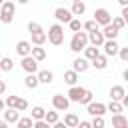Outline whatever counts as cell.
Segmentation results:
<instances>
[{
  "label": "cell",
  "instance_id": "1",
  "mask_svg": "<svg viewBox=\"0 0 128 128\" xmlns=\"http://www.w3.org/2000/svg\"><path fill=\"white\" fill-rule=\"evenodd\" d=\"M46 40H48L52 46H60V44L64 42V28H62L60 22H56V24H52V26L48 28Z\"/></svg>",
  "mask_w": 128,
  "mask_h": 128
},
{
  "label": "cell",
  "instance_id": "2",
  "mask_svg": "<svg viewBox=\"0 0 128 128\" xmlns=\"http://www.w3.org/2000/svg\"><path fill=\"white\" fill-rule=\"evenodd\" d=\"M14 12H16V4L12 0H4L0 4V22L2 24H10L14 20Z\"/></svg>",
  "mask_w": 128,
  "mask_h": 128
},
{
  "label": "cell",
  "instance_id": "3",
  "mask_svg": "<svg viewBox=\"0 0 128 128\" xmlns=\"http://www.w3.org/2000/svg\"><path fill=\"white\" fill-rule=\"evenodd\" d=\"M86 44H88V32L78 30L72 34V38H70V50L72 52H82Z\"/></svg>",
  "mask_w": 128,
  "mask_h": 128
},
{
  "label": "cell",
  "instance_id": "4",
  "mask_svg": "<svg viewBox=\"0 0 128 128\" xmlns=\"http://www.w3.org/2000/svg\"><path fill=\"white\" fill-rule=\"evenodd\" d=\"M68 106H70L68 96H64V94H54L52 96V108H56L58 112H66Z\"/></svg>",
  "mask_w": 128,
  "mask_h": 128
},
{
  "label": "cell",
  "instance_id": "5",
  "mask_svg": "<svg viewBox=\"0 0 128 128\" xmlns=\"http://www.w3.org/2000/svg\"><path fill=\"white\" fill-rule=\"evenodd\" d=\"M20 66H22V70H24L26 74H30V72L34 74V72L38 70V60H36V58H32L30 54H28V56H22V62H20Z\"/></svg>",
  "mask_w": 128,
  "mask_h": 128
},
{
  "label": "cell",
  "instance_id": "6",
  "mask_svg": "<svg viewBox=\"0 0 128 128\" xmlns=\"http://www.w3.org/2000/svg\"><path fill=\"white\" fill-rule=\"evenodd\" d=\"M86 112L90 114V116H104L106 114V104H102V102H88L86 104Z\"/></svg>",
  "mask_w": 128,
  "mask_h": 128
},
{
  "label": "cell",
  "instance_id": "7",
  "mask_svg": "<svg viewBox=\"0 0 128 128\" xmlns=\"http://www.w3.org/2000/svg\"><path fill=\"white\" fill-rule=\"evenodd\" d=\"M54 18H56L60 24H62V22H64V24H68V22L74 18V14H72L68 8H62V6H58V8L54 10Z\"/></svg>",
  "mask_w": 128,
  "mask_h": 128
},
{
  "label": "cell",
  "instance_id": "8",
  "mask_svg": "<svg viewBox=\"0 0 128 128\" xmlns=\"http://www.w3.org/2000/svg\"><path fill=\"white\" fill-rule=\"evenodd\" d=\"M110 18H112V14H110L106 8H96V10H94V20L98 22V26L110 24Z\"/></svg>",
  "mask_w": 128,
  "mask_h": 128
},
{
  "label": "cell",
  "instance_id": "9",
  "mask_svg": "<svg viewBox=\"0 0 128 128\" xmlns=\"http://www.w3.org/2000/svg\"><path fill=\"white\" fill-rule=\"evenodd\" d=\"M100 48H104V54L110 58V56H116V54H118V48H120V44H118L114 38H110V40H104Z\"/></svg>",
  "mask_w": 128,
  "mask_h": 128
},
{
  "label": "cell",
  "instance_id": "10",
  "mask_svg": "<svg viewBox=\"0 0 128 128\" xmlns=\"http://www.w3.org/2000/svg\"><path fill=\"white\" fill-rule=\"evenodd\" d=\"M84 90H86V88H82V86H76V84H72L66 96H68V100H70V102H80V98H82Z\"/></svg>",
  "mask_w": 128,
  "mask_h": 128
},
{
  "label": "cell",
  "instance_id": "11",
  "mask_svg": "<svg viewBox=\"0 0 128 128\" xmlns=\"http://www.w3.org/2000/svg\"><path fill=\"white\" fill-rule=\"evenodd\" d=\"M88 68H90V62H88L84 56H82V58H76V60L72 62V70H74V72H78V74H84Z\"/></svg>",
  "mask_w": 128,
  "mask_h": 128
},
{
  "label": "cell",
  "instance_id": "12",
  "mask_svg": "<svg viewBox=\"0 0 128 128\" xmlns=\"http://www.w3.org/2000/svg\"><path fill=\"white\" fill-rule=\"evenodd\" d=\"M106 38H104V34L100 32V30H92V32H88V42L92 44V46H102V42H104Z\"/></svg>",
  "mask_w": 128,
  "mask_h": 128
},
{
  "label": "cell",
  "instance_id": "13",
  "mask_svg": "<svg viewBox=\"0 0 128 128\" xmlns=\"http://www.w3.org/2000/svg\"><path fill=\"white\" fill-rule=\"evenodd\" d=\"M90 66H94L96 70H104V68L108 66V56H106V54H98V56H94V58L90 60Z\"/></svg>",
  "mask_w": 128,
  "mask_h": 128
},
{
  "label": "cell",
  "instance_id": "14",
  "mask_svg": "<svg viewBox=\"0 0 128 128\" xmlns=\"http://www.w3.org/2000/svg\"><path fill=\"white\" fill-rule=\"evenodd\" d=\"M100 32L104 34V38H106V40H110V38H114V40H116V38H118V34H120V30H118V28H114L112 24H104V26L100 28Z\"/></svg>",
  "mask_w": 128,
  "mask_h": 128
},
{
  "label": "cell",
  "instance_id": "15",
  "mask_svg": "<svg viewBox=\"0 0 128 128\" xmlns=\"http://www.w3.org/2000/svg\"><path fill=\"white\" fill-rule=\"evenodd\" d=\"M2 112H4V120H6L8 124H16V120L20 118V112H18L16 108H8V106H6Z\"/></svg>",
  "mask_w": 128,
  "mask_h": 128
},
{
  "label": "cell",
  "instance_id": "16",
  "mask_svg": "<svg viewBox=\"0 0 128 128\" xmlns=\"http://www.w3.org/2000/svg\"><path fill=\"white\" fill-rule=\"evenodd\" d=\"M36 78H38L40 84H52L54 74H52L50 70H36Z\"/></svg>",
  "mask_w": 128,
  "mask_h": 128
},
{
  "label": "cell",
  "instance_id": "17",
  "mask_svg": "<svg viewBox=\"0 0 128 128\" xmlns=\"http://www.w3.org/2000/svg\"><path fill=\"white\" fill-rule=\"evenodd\" d=\"M112 126H114V128H126V126H128V118H126L122 112L112 114Z\"/></svg>",
  "mask_w": 128,
  "mask_h": 128
},
{
  "label": "cell",
  "instance_id": "18",
  "mask_svg": "<svg viewBox=\"0 0 128 128\" xmlns=\"http://www.w3.org/2000/svg\"><path fill=\"white\" fill-rule=\"evenodd\" d=\"M30 48H32V44H30L28 40H18V42H16V52H18L20 56H28V54H30Z\"/></svg>",
  "mask_w": 128,
  "mask_h": 128
},
{
  "label": "cell",
  "instance_id": "19",
  "mask_svg": "<svg viewBox=\"0 0 128 128\" xmlns=\"http://www.w3.org/2000/svg\"><path fill=\"white\" fill-rule=\"evenodd\" d=\"M70 12H72L74 16H82V14L86 12V4H84V0H74V2H72Z\"/></svg>",
  "mask_w": 128,
  "mask_h": 128
},
{
  "label": "cell",
  "instance_id": "20",
  "mask_svg": "<svg viewBox=\"0 0 128 128\" xmlns=\"http://www.w3.org/2000/svg\"><path fill=\"white\" fill-rule=\"evenodd\" d=\"M126 94V90H124V86H120V84H116V86H112L110 88V100H122V96Z\"/></svg>",
  "mask_w": 128,
  "mask_h": 128
},
{
  "label": "cell",
  "instance_id": "21",
  "mask_svg": "<svg viewBox=\"0 0 128 128\" xmlns=\"http://www.w3.org/2000/svg\"><path fill=\"white\" fill-rule=\"evenodd\" d=\"M30 36H32V42H30L32 46H42V44L46 42V32H44V30H40V32H32Z\"/></svg>",
  "mask_w": 128,
  "mask_h": 128
},
{
  "label": "cell",
  "instance_id": "22",
  "mask_svg": "<svg viewBox=\"0 0 128 128\" xmlns=\"http://www.w3.org/2000/svg\"><path fill=\"white\" fill-rule=\"evenodd\" d=\"M30 56L36 58L38 62H42V60L46 58V50H44L42 46H32V48H30Z\"/></svg>",
  "mask_w": 128,
  "mask_h": 128
},
{
  "label": "cell",
  "instance_id": "23",
  "mask_svg": "<svg viewBox=\"0 0 128 128\" xmlns=\"http://www.w3.org/2000/svg\"><path fill=\"white\" fill-rule=\"evenodd\" d=\"M82 52H84V58H86L88 62H90V60H92L94 56H98V54H100V50H98V46H92V44H90V46L86 44Z\"/></svg>",
  "mask_w": 128,
  "mask_h": 128
},
{
  "label": "cell",
  "instance_id": "24",
  "mask_svg": "<svg viewBox=\"0 0 128 128\" xmlns=\"http://www.w3.org/2000/svg\"><path fill=\"white\" fill-rule=\"evenodd\" d=\"M38 84H40V82H38V78H36V72H34V74H32V72H30V74H26V78H24V86H26V88L34 90Z\"/></svg>",
  "mask_w": 128,
  "mask_h": 128
},
{
  "label": "cell",
  "instance_id": "25",
  "mask_svg": "<svg viewBox=\"0 0 128 128\" xmlns=\"http://www.w3.org/2000/svg\"><path fill=\"white\" fill-rule=\"evenodd\" d=\"M64 126H66V128H76V126H78V116H76L74 112H68V114L64 116Z\"/></svg>",
  "mask_w": 128,
  "mask_h": 128
},
{
  "label": "cell",
  "instance_id": "26",
  "mask_svg": "<svg viewBox=\"0 0 128 128\" xmlns=\"http://www.w3.org/2000/svg\"><path fill=\"white\" fill-rule=\"evenodd\" d=\"M106 110L112 112V114H118V112H124V106H122L118 100H110V102L106 104Z\"/></svg>",
  "mask_w": 128,
  "mask_h": 128
},
{
  "label": "cell",
  "instance_id": "27",
  "mask_svg": "<svg viewBox=\"0 0 128 128\" xmlns=\"http://www.w3.org/2000/svg\"><path fill=\"white\" fill-rule=\"evenodd\" d=\"M12 68H14V60H12L10 56L0 58V70H2V72H10Z\"/></svg>",
  "mask_w": 128,
  "mask_h": 128
},
{
  "label": "cell",
  "instance_id": "28",
  "mask_svg": "<svg viewBox=\"0 0 128 128\" xmlns=\"http://www.w3.org/2000/svg\"><path fill=\"white\" fill-rule=\"evenodd\" d=\"M64 82H66L68 86L76 84V82H78V72H74V70H66V72H64Z\"/></svg>",
  "mask_w": 128,
  "mask_h": 128
},
{
  "label": "cell",
  "instance_id": "29",
  "mask_svg": "<svg viewBox=\"0 0 128 128\" xmlns=\"http://www.w3.org/2000/svg\"><path fill=\"white\" fill-rule=\"evenodd\" d=\"M44 120H46L50 126H54V124L58 122V110L54 108V110H50V112H44Z\"/></svg>",
  "mask_w": 128,
  "mask_h": 128
},
{
  "label": "cell",
  "instance_id": "30",
  "mask_svg": "<svg viewBox=\"0 0 128 128\" xmlns=\"http://www.w3.org/2000/svg\"><path fill=\"white\" fill-rule=\"evenodd\" d=\"M82 30H86V32H92V30H100V26H98V22L92 18V20H86V22H82Z\"/></svg>",
  "mask_w": 128,
  "mask_h": 128
},
{
  "label": "cell",
  "instance_id": "31",
  "mask_svg": "<svg viewBox=\"0 0 128 128\" xmlns=\"http://www.w3.org/2000/svg\"><path fill=\"white\" fill-rule=\"evenodd\" d=\"M32 124H34L32 116H26V118H18V120H16V126H18V128H30Z\"/></svg>",
  "mask_w": 128,
  "mask_h": 128
},
{
  "label": "cell",
  "instance_id": "32",
  "mask_svg": "<svg viewBox=\"0 0 128 128\" xmlns=\"http://www.w3.org/2000/svg\"><path fill=\"white\" fill-rule=\"evenodd\" d=\"M110 24H112L114 28H118V30H122V28L126 26V20H124L122 16H114V18H110Z\"/></svg>",
  "mask_w": 128,
  "mask_h": 128
},
{
  "label": "cell",
  "instance_id": "33",
  "mask_svg": "<svg viewBox=\"0 0 128 128\" xmlns=\"http://www.w3.org/2000/svg\"><path fill=\"white\" fill-rule=\"evenodd\" d=\"M68 26H70V30H72V32H78V30H82V22H80V18H76V16H74V18L68 22Z\"/></svg>",
  "mask_w": 128,
  "mask_h": 128
},
{
  "label": "cell",
  "instance_id": "34",
  "mask_svg": "<svg viewBox=\"0 0 128 128\" xmlns=\"http://www.w3.org/2000/svg\"><path fill=\"white\" fill-rule=\"evenodd\" d=\"M44 108L42 106H34L32 108V120H40V118H44Z\"/></svg>",
  "mask_w": 128,
  "mask_h": 128
},
{
  "label": "cell",
  "instance_id": "35",
  "mask_svg": "<svg viewBox=\"0 0 128 128\" xmlns=\"http://www.w3.org/2000/svg\"><path fill=\"white\" fill-rule=\"evenodd\" d=\"M90 126H92V128H104V126H106V122H104V118H102V116H92Z\"/></svg>",
  "mask_w": 128,
  "mask_h": 128
},
{
  "label": "cell",
  "instance_id": "36",
  "mask_svg": "<svg viewBox=\"0 0 128 128\" xmlns=\"http://www.w3.org/2000/svg\"><path fill=\"white\" fill-rule=\"evenodd\" d=\"M90 100H92V92H90V90H84V94H82V98H80L78 104H88Z\"/></svg>",
  "mask_w": 128,
  "mask_h": 128
},
{
  "label": "cell",
  "instance_id": "37",
  "mask_svg": "<svg viewBox=\"0 0 128 128\" xmlns=\"http://www.w3.org/2000/svg\"><path fill=\"white\" fill-rule=\"evenodd\" d=\"M42 30V26L38 24V22H28V32L32 34V32H40Z\"/></svg>",
  "mask_w": 128,
  "mask_h": 128
},
{
  "label": "cell",
  "instance_id": "38",
  "mask_svg": "<svg viewBox=\"0 0 128 128\" xmlns=\"http://www.w3.org/2000/svg\"><path fill=\"white\" fill-rule=\"evenodd\" d=\"M116 56H120V60H124V62H128V48H118V54Z\"/></svg>",
  "mask_w": 128,
  "mask_h": 128
},
{
  "label": "cell",
  "instance_id": "39",
  "mask_svg": "<svg viewBox=\"0 0 128 128\" xmlns=\"http://www.w3.org/2000/svg\"><path fill=\"white\" fill-rule=\"evenodd\" d=\"M120 16H122V18L128 22V6H122V12H120Z\"/></svg>",
  "mask_w": 128,
  "mask_h": 128
},
{
  "label": "cell",
  "instance_id": "40",
  "mask_svg": "<svg viewBox=\"0 0 128 128\" xmlns=\"http://www.w3.org/2000/svg\"><path fill=\"white\" fill-rule=\"evenodd\" d=\"M78 126L80 128H90V122L88 120H78Z\"/></svg>",
  "mask_w": 128,
  "mask_h": 128
},
{
  "label": "cell",
  "instance_id": "41",
  "mask_svg": "<svg viewBox=\"0 0 128 128\" xmlns=\"http://www.w3.org/2000/svg\"><path fill=\"white\" fill-rule=\"evenodd\" d=\"M4 92H6V82L0 80V94H4Z\"/></svg>",
  "mask_w": 128,
  "mask_h": 128
},
{
  "label": "cell",
  "instance_id": "42",
  "mask_svg": "<svg viewBox=\"0 0 128 128\" xmlns=\"http://www.w3.org/2000/svg\"><path fill=\"white\" fill-rule=\"evenodd\" d=\"M4 108H6V102H4V100H2V98H0V112H2V110H4Z\"/></svg>",
  "mask_w": 128,
  "mask_h": 128
},
{
  "label": "cell",
  "instance_id": "43",
  "mask_svg": "<svg viewBox=\"0 0 128 128\" xmlns=\"http://www.w3.org/2000/svg\"><path fill=\"white\" fill-rule=\"evenodd\" d=\"M6 126H8V122L6 120H0V128H6Z\"/></svg>",
  "mask_w": 128,
  "mask_h": 128
},
{
  "label": "cell",
  "instance_id": "44",
  "mask_svg": "<svg viewBox=\"0 0 128 128\" xmlns=\"http://www.w3.org/2000/svg\"><path fill=\"white\" fill-rule=\"evenodd\" d=\"M118 4L120 6H128V0H118Z\"/></svg>",
  "mask_w": 128,
  "mask_h": 128
},
{
  "label": "cell",
  "instance_id": "45",
  "mask_svg": "<svg viewBox=\"0 0 128 128\" xmlns=\"http://www.w3.org/2000/svg\"><path fill=\"white\" fill-rule=\"evenodd\" d=\"M16 2H18V4H28L30 0H16Z\"/></svg>",
  "mask_w": 128,
  "mask_h": 128
},
{
  "label": "cell",
  "instance_id": "46",
  "mask_svg": "<svg viewBox=\"0 0 128 128\" xmlns=\"http://www.w3.org/2000/svg\"><path fill=\"white\" fill-rule=\"evenodd\" d=\"M2 2H4V0H0V4H2Z\"/></svg>",
  "mask_w": 128,
  "mask_h": 128
}]
</instances>
